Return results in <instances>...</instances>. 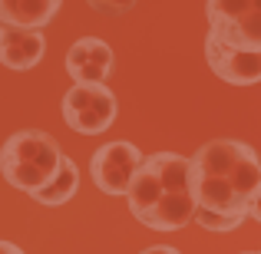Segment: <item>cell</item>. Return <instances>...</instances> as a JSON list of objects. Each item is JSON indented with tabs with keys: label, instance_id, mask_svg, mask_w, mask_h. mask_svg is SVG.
<instances>
[{
	"label": "cell",
	"instance_id": "cell-1",
	"mask_svg": "<svg viewBox=\"0 0 261 254\" xmlns=\"http://www.w3.org/2000/svg\"><path fill=\"white\" fill-rule=\"evenodd\" d=\"M261 188V162L255 149L235 139L205 142L192 155V195L198 208L222 215L238 231L251 218V205Z\"/></svg>",
	"mask_w": 261,
	"mask_h": 254
},
{
	"label": "cell",
	"instance_id": "cell-2",
	"mask_svg": "<svg viewBox=\"0 0 261 254\" xmlns=\"http://www.w3.org/2000/svg\"><path fill=\"white\" fill-rule=\"evenodd\" d=\"M60 162H63V152L57 139L40 129L13 132L0 149V175L27 195H37L60 172Z\"/></svg>",
	"mask_w": 261,
	"mask_h": 254
},
{
	"label": "cell",
	"instance_id": "cell-3",
	"mask_svg": "<svg viewBox=\"0 0 261 254\" xmlns=\"http://www.w3.org/2000/svg\"><path fill=\"white\" fill-rule=\"evenodd\" d=\"M208 37L242 53H261V0H208Z\"/></svg>",
	"mask_w": 261,
	"mask_h": 254
},
{
	"label": "cell",
	"instance_id": "cell-4",
	"mask_svg": "<svg viewBox=\"0 0 261 254\" xmlns=\"http://www.w3.org/2000/svg\"><path fill=\"white\" fill-rule=\"evenodd\" d=\"M119 116L116 93L106 83H73V89L63 96V119L80 135H99Z\"/></svg>",
	"mask_w": 261,
	"mask_h": 254
},
{
	"label": "cell",
	"instance_id": "cell-5",
	"mask_svg": "<svg viewBox=\"0 0 261 254\" xmlns=\"http://www.w3.org/2000/svg\"><path fill=\"white\" fill-rule=\"evenodd\" d=\"M146 155L133 146V142H106L93 152V162H89V175H93L96 188L102 195H129L136 175H139Z\"/></svg>",
	"mask_w": 261,
	"mask_h": 254
},
{
	"label": "cell",
	"instance_id": "cell-6",
	"mask_svg": "<svg viewBox=\"0 0 261 254\" xmlns=\"http://www.w3.org/2000/svg\"><path fill=\"white\" fill-rule=\"evenodd\" d=\"M205 60H208L212 73L231 86L261 83V53H242V50H231V46H222L218 40L205 37Z\"/></svg>",
	"mask_w": 261,
	"mask_h": 254
},
{
	"label": "cell",
	"instance_id": "cell-7",
	"mask_svg": "<svg viewBox=\"0 0 261 254\" xmlns=\"http://www.w3.org/2000/svg\"><path fill=\"white\" fill-rule=\"evenodd\" d=\"M66 73L73 83H106L113 73V50L99 37H83L66 53Z\"/></svg>",
	"mask_w": 261,
	"mask_h": 254
},
{
	"label": "cell",
	"instance_id": "cell-8",
	"mask_svg": "<svg viewBox=\"0 0 261 254\" xmlns=\"http://www.w3.org/2000/svg\"><path fill=\"white\" fill-rule=\"evenodd\" d=\"M46 40L40 30H20V26H0V63L13 73H27L43 60Z\"/></svg>",
	"mask_w": 261,
	"mask_h": 254
},
{
	"label": "cell",
	"instance_id": "cell-9",
	"mask_svg": "<svg viewBox=\"0 0 261 254\" xmlns=\"http://www.w3.org/2000/svg\"><path fill=\"white\" fill-rule=\"evenodd\" d=\"M195 211H198V202L192 191H166L159 198V205H152L136 221L146 224L149 231H178L189 221H195Z\"/></svg>",
	"mask_w": 261,
	"mask_h": 254
},
{
	"label": "cell",
	"instance_id": "cell-10",
	"mask_svg": "<svg viewBox=\"0 0 261 254\" xmlns=\"http://www.w3.org/2000/svg\"><path fill=\"white\" fill-rule=\"evenodd\" d=\"M63 0H0V26L43 30L60 13Z\"/></svg>",
	"mask_w": 261,
	"mask_h": 254
},
{
	"label": "cell",
	"instance_id": "cell-11",
	"mask_svg": "<svg viewBox=\"0 0 261 254\" xmlns=\"http://www.w3.org/2000/svg\"><path fill=\"white\" fill-rule=\"evenodd\" d=\"M166 195V185H162V175L159 168H155L152 155H146V162H142L139 175H136L133 188H129V211H133V218H142L152 205H159V198Z\"/></svg>",
	"mask_w": 261,
	"mask_h": 254
},
{
	"label": "cell",
	"instance_id": "cell-12",
	"mask_svg": "<svg viewBox=\"0 0 261 254\" xmlns=\"http://www.w3.org/2000/svg\"><path fill=\"white\" fill-rule=\"evenodd\" d=\"M76 182H80L76 165H73V159H66V155H63L60 172L37 191V195H30V198H33V202H40V205H50V208H53V205H63V202H70V198L76 195Z\"/></svg>",
	"mask_w": 261,
	"mask_h": 254
},
{
	"label": "cell",
	"instance_id": "cell-13",
	"mask_svg": "<svg viewBox=\"0 0 261 254\" xmlns=\"http://www.w3.org/2000/svg\"><path fill=\"white\" fill-rule=\"evenodd\" d=\"M89 7H93L96 13H106V17H122V13H129L139 0H86Z\"/></svg>",
	"mask_w": 261,
	"mask_h": 254
},
{
	"label": "cell",
	"instance_id": "cell-14",
	"mask_svg": "<svg viewBox=\"0 0 261 254\" xmlns=\"http://www.w3.org/2000/svg\"><path fill=\"white\" fill-rule=\"evenodd\" d=\"M142 254H182V251H175V248H169V244H155V248H146Z\"/></svg>",
	"mask_w": 261,
	"mask_h": 254
},
{
	"label": "cell",
	"instance_id": "cell-15",
	"mask_svg": "<svg viewBox=\"0 0 261 254\" xmlns=\"http://www.w3.org/2000/svg\"><path fill=\"white\" fill-rule=\"evenodd\" d=\"M0 254H23L13 241H0Z\"/></svg>",
	"mask_w": 261,
	"mask_h": 254
},
{
	"label": "cell",
	"instance_id": "cell-16",
	"mask_svg": "<svg viewBox=\"0 0 261 254\" xmlns=\"http://www.w3.org/2000/svg\"><path fill=\"white\" fill-rule=\"evenodd\" d=\"M251 218L261 224V188H258V198H255V205H251Z\"/></svg>",
	"mask_w": 261,
	"mask_h": 254
},
{
	"label": "cell",
	"instance_id": "cell-17",
	"mask_svg": "<svg viewBox=\"0 0 261 254\" xmlns=\"http://www.w3.org/2000/svg\"><path fill=\"white\" fill-rule=\"evenodd\" d=\"M245 254H261V251H245Z\"/></svg>",
	"mask_w": 261,
	"mask_h": 254
}]
</instances>
